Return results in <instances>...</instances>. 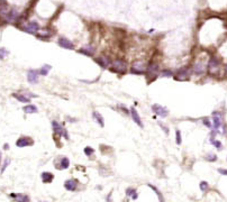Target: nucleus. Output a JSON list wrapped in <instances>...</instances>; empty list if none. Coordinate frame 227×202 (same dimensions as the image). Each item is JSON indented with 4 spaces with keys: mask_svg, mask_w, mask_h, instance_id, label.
I'll use <instances>...</instances> for the list:
<instances>
[{
    "mask_svg": "<svg viewBox=\"0 0 227 202\" xmlns=\"http://www.w3.org/2000/svg\"><path fill=\"white\" fill-rule=\"evenodd\" d=\"M220 60L218 57H216V56H212L210 57L209 61H208V64H207V70L209 72L211 75L216 76V75H219L220 73Z\"/></svg>",
    "mask_w": 227,
    "mask_h": 202,
    "instance_id": "nucleus-1",
    "label": "nucleus"
},
{
    "mask_svg": "<svg viewBox=\"0 0 227 202\" xmlns=\"http://www.w3.org/2000/svg\"><path fill=\"white\" fill-rule=\"evenodd\" d=\"M110 70L115 73H120L124 74L125 72L127 71V64L124 60L121 59H116L112 60L111 64H110Z\"/></svg>",
    "mask_w": 227,
    "mask_h": 202,
    "instance_id": "nucleus-2",
    "label": "nucleus"
},
{
    "mask_svg": "<svg viewBox=\"0 0 227 202\" xmlns=\"http://www.w3.org/2000/svg\"><path fill=\"white\" fill-rule=\"evenodd\" d=\"M21 29H23L24 32L28 33V34H33V35H35V34H37L39 30V23L35 21V20L27 21V23H25L23 25Z\"/></svg>",
    "mask_w": 227,
    "mask_h": 202,
    "instance_id": "nucleus-3",
    "label": "nucleus"
},
{
    "mask_svg": "<svg viewBox=\"0 0 227 202\" xmlns=\"http://www.w3.org/2000/svg\"><path fill=\"white\" fill-rule=\"evenodd\" d=\"M52 127H53L54 134L59 135V137L63 136V137H64L65 139H69V134H68V132H66V130H65V129L63 128L61 123H59L57 121H56V120H53V121H52Z\"/></svg>",
    "mask_w": 227,
    "mask_h": 202,
    "instance_id": "nucleus-4",
    "label": "nucleus"
},
{
    "mask_svg": "<svg viewBox=\"0 0 227 202\" xmlns=\"http://www.w3.org/2000/svg\"><path fill=\"white\" fill-rule=\"evenodd\" d=\"M145 70H146V67L142 61H135L130 66V72L133 74H144Z\"/></svg>",
    "mask_w": 227,
    "mask_h": 202,
    "instance_id": "nucleus-5",
    "label": "nucleus"
},
{
    "mask_svg": "<svg viewBox=\"0 0 227 202\" xmlns=\"http://www.w3.org/2000/svg\"><path fill=\"white\" fill-rule=\"evenodd\" d=\"M152 111L154 112L155 114H157V116H160V117L162 118H165L169 116V110L165 107H163V105H157V103H155V105H152Z\"/></svg>",
    "mask_w": 227,
    "mask_h": 202,
    "instance_id": "nucleus-6",
    "label": "nucleus"
},
{
    "mask_svg": "<svg viewBox=\"0 0 227 202\" xmlns=\"http://www.w3.org/2000/svg\"><path fill=\"white\" fill-rule=\"evenodd\" d=\"M206 70H207V64L204 63L202 61L196 62L195 64H193V67H192V72L195 74H197V75H202V74H205Z\"/></svg>",
    "mask_w": 227,
    "mask_h": 202,
    "instance_id": "nucleus-7",
    "label": "nucleus"
},
{
    "mask_svg": "<svg viewBox=\"0 0 227 202\" xmlns=\"http://www.w3.org/2000/svg\"><path fill=\"white\" fill-rule=\"evenodd\" d=\"M57 44H59V46L64 48V50H74V44L70 39L65 37H60L57 39Z\"/></svg>",
    "mask_w": 227,
    "mask_h": 202,
    "instance_id": "nucleus-8",
    "label": "nucleus"
},
{
    "mask_svg": "<svg viewBox=\"0 0 227 202\" xmlns=\"http://www.w3.org/2000/svg\"><path fill=\"white\" fill-rule=\"evenodd\" d=\"M39 71L37 70H30L27 72V81L32 84L34 83H37L39 82Z\"/></svg>",
    "mask_w": 227,
    "mask_h": 202,
    "instance_id": "nucleus-9",
    "label": "nucleus"
},
{
    "mask_svg": "<svg viewBox=\"0 0 227 202\" xmlns=\"http://www.w3.org/2000/svg\"><path fill=\"white\" fill-rule=\"evenodd\" d=\"M33 144H34V141H33L32 138L30 137H20L18 138L17 141H16V146L17 147H20V148H23V147H27V146H32Z\"/></svg>",
    "mask_w": 227,
    "mask_h": 202,
    "instance_id": "nucleus-10",
    "label": "nucleus"
},
{
    "mask_svg": "<svg viewBox=\"0 0 227 202\" xmlns=\"http://www.w3.org/2000/svg\"><path fill=\"white\" fill-rule=\"evenodd\" d=\"M94 61H96V63H97L99 66L102 67V69H106V67L110 66V64H111V61H110L107 56H99V57H96Z\"/></svg>",
    "mask_w": 227,
    "mask_h": 202,
    "instance_id": "nucleus-11",
    "label": "nucleus"
},
{
    "mask_svg": "<svg viewBox=\"0 0 227 202\" xmlns=\"http://www.w3.org/2000/svg\"><path fill=\"white\" fill-rule=\"evenodd\" d=\"M189 74H190V71H189L188 67H182V69L178 71L174 78L178 80H187L189 78Z\"/></svg>",
    "mask_w": 227,
    "mask_h": 202,
    "instance_id": "nucleus-12",
    "label": "nucleus"
},
{
    "mask_svg": "<svg viewBox=\"0 0 227 202\" xmlns=\"http://www.w3.org/2000/svg\"><path fill=\"white\" fill-rule=\"evenodd\" d=\"M94 52H96V50H94V47L91 46V45H86V46L81 47L79 50V53H81V54H83V55L86 56H93Z\"/></svg>",
    "mask_w": 227,
    "mask_h": 202,
    "instance_id": "nucleus-13",
    "label": "nucleus"
},
{
    "mask_svg": "<svg viewBox=\"0 0 227 202\" xmlns=\"http://www.w3.org/2000/svg\"><path fill=\"white\" fill-rule=\"evenodd\" d=\"M130 116H132V119L133 121L136 123V125H138L141 128H143V123H142L141 117H139V114H137L135 108H130Z\"/></svg>",
    "mask_w": 227,
    "mask_h": 202,
    "instance_id": "nucleus-14",
    "label": "nucleus"
},
{
    "mask_svg": "<svg viewBox=\"0 0 227 202\" xmlns=\"http://www.w3.org/2000/svg\"><path fill=\"white\" fill-rule=\"evenodd\" d=\"M77 186H78V182H77V180H74V179L68 180V181H65V183H64V187L68 191H74L77 189Z\"/></svg>",
    "mask_w": 227,
    "mask_h": 202,
    "instance_id": "nucleus-15",
    "label": "nucleus"
},
{
    "mask_svg": "<svg viewBox=\"0 0 227 202\" xmlns=\"http://www.w3.org/2000/svg\"><path fill=\"white\" fill-rule=\"evenodd\" d=\"M146 71H148V73L157 75V72H159V64L155 63V62H151L150 64L148 65V67H146Z\"/></svg>",
    "mask_w": 227,
    "mask_h": 202,
    "instance_id": "nucleus-16",
    "label": "nucleus"
},
{
    "mask_svg": "<svg viewBox=\"0 0 227 202\" xmlns=\"http://www.w3.org/2000/svg\"><path fill=\"white\" fill-rule=\"evenodd\" d=\"M92 118H93L94 121H96V123H97L100 127L105 126V123H103V117L98 111H93V112H92Z\"/></svg>",
    "mask_w": 227,
    "mask_h": 202,
    "instance_id": "nucleus-17",
    "label": "nucleus"
},
{
    "mask_svg": "<svg viewBox=\"0 0 227 202\" xmlns=\"http://www.w3.org/2000/svg\"><path fill=\"white\" fill-rule=\"evenodd\" d=\"M42 181H43V183H51V182L53 181L54 179V175L52 174V173L50 172H43L42 173Z\"/></svg>",
    "mask_w": 227,
    "mask_h": 202,
    "instance_id": "nucleus-18",
    "label": "nucleus"
},
{
    "mask_svg": "<svg viewBox=\"0 0 227 202\" xmlns=\"http://www.w3.org/2000/svg\"><path fill=\"white\" fill-rule=\"evenodd\" d=\"M14 98L18 100V101H20L23 103H30V98H28L26 94H21V93H14L12 94Z\"/></svg>",
    "mask_w": 227,
    "mask_h": 202,
    "instance_id": "nucleus-19",
    "label": "nucleus"
},
{
    "mask_svg": "<svg viewBox=\"0 0 227 202\" xmlns=\"http://www.w3.org/2000/svg\"><path fill=\"white\" fill-rule=\"evenodd\" d=\"M23 110L26 114H36V112L39 111V109H37V107L36 105H25L23 108Z\"/></svg>",
    "mask_w": 227,
    "mask_h": 202,
    "instance_id": "nucleus-20",
    "label": "nucleus"
},
{
    "mask_svg": "<svg viewBox=\"0 0 227 202\" xmlns=\"http://www.w3.org/2000/svg\"><path fill=\"white\" fill-rule=\"evenodd\" d=\"M12 198H15L16 202H30V198L25 194H11Z\"/></svg>",
    "mask_w": 227,
    "mask_h": 202,
    "instance_id": "nucleus-21",
    "label": "nucleus"
},
{
    "mask_svg": "<svg viewBox=\"0 0 227 202\" xmlns=\"http://www.w3.org/2000/svg\"><path fill=\"white\" fill-rule=\"evenodd\" d=\"M69 165H70V161H69L68 157H62L61 159H60V168L61 170H65V168H68ZM57 167V168H59Z\"/></svg>",
    "mask_w": 227,
    "mask_h": 202,
    "instance_id": "nucleus-22",
    "label": "nucleus"
},
{
    "mask_svg": "<svg viewBox=\"0 0 227 202\" xmlns=\"http://www.w3.org/2000/svg\"><path fill=\"white\" fill-rule=\"evenodd\" d=\"M209 141H210V144H211V145H214V146H215L218 150H223V144H221V141H218V139H216L215 137H210Z\"/></svg>",
    "mask_w": 227,
    "mask_h": 202,
    "instance_id": "nucleus-23",
    "label": "nucleus"
},
{
    "mask_svg": "<svg viewBox=\"0 0 227 202\" xmlns=\"http://www.w3.org/2000/svg\"><path fill=\"white\" fill-rule=\"evenodd\" d=\"M51 65H48V64H44L43 66L39 69V74L41 75H43V76H46L47 74H48V72L51 71Z\"/></svg>",
    "mask_w": 227,
    "mask_h": 202,
    "instance_id": "nucleus-24",
    "label": "nucleus"
},
{
    "mask_svg": "<svg viewBox=\"0 0 227 202\" xmlns=\"http://www.w3.org/2000/svg\"><path fill=\"white\" fill-rule=\"evenodd\" d=\"M39 37L41 38V39H47L48 37H51L50 30H48V29H45V30H42V32H39Z\"/></svg>",
    "mask_w": 227,
    "mask_h": 202,
    "instance_id": "nucleus-25",
    "label": "nucleus"
},
{
    "mask_svg": "<svg viewBox=\"0 0 227 202\" xmlns=\"http://www.w3.org/2000/svg\"><path fill=\"white\" fill-rule=\"evenodd\" d=\"M160 76H162V78H171V76H173V72L170 70H162L160 72Z\"/></svg>",
    "mask_w": 227,
    "mask_h": 202,
    "instance_id": "nucleus-26",
    "label": "nucleus"
},
{
    "mask_svg": "<svg viewBox=\"0 0 227 202\" xmlns=\"http://www.w3.org/2000/svg\"><path fill=\"white\" fill-rule=\"evenodd\" d=\"M206 159L209 162H215V161H217V155L214 154V153H209V154H207L206 155Z\"/></svg>",
    "mask_w": 227,
    "mask_h": 202,
    "instance_id": "nucleus-27",
    "label": "nucleus"
},
{
    "mask_svg": "<svg viewBox=\"0 0 227 202\" xmlns=\"http://www.w3.org/2000/svg\"><path fill=\"white\" fill-rule=\"evenodd\" d=\"M8 54H9L8 50H6L5 47H1V48H0V60H3Z\"/></svg>",
    "mask_w": 227,
    "mask_h": 202,
    "instance_id": "nucleus-28",
    "label": "nucleus"
},
{
    "mask_svg": "<svg viewBox=\"0 0 227 202\" xmlns=\"http://www.w3.org/2000/svg\"><path fill=\"white\" fill-rule=\"evenodd\" d=\"M181 139H182V138H181V132L179 129H177V130H175V141H177L178 145H180L181 144Z\"/></svg>",
    "mask_w": 227,
    "mask_h": 202,
    "instance_id": "nucleus-29",
    "label": "nucleus"
},
{
    "mask_svg": "<svg viewBox=\"0 0 227 202\" xmlns=\"http://www.w3.org/2000/svg\"><path fill=\"white\" fill-rule=\"evenodd\" d=\"M202 123H204L205 126L208 127V128H210V129L212 128V123L209 118H204V119H202Z\"/></svg>",
    "mask_w": 227,
    "mask_h": 202,
    "instance_id": "nucleus-30",
    "label": "nucleus"
},
{
    "mask_svg": "<svg viewBox=\"0 0 227 202\" xmlns=\"http://www.w3.org/2000/svg\"><path fill=\"white\" fill-rule=\"evenodd\" d=\"M126 194H127V195H128V196L133 195L134 199H136V198H137V194H136V191L134 190V189H127Z\"/></svg>",
    "mask_w": 227,
    "mask_h": 202,
    "instance_id": "nucleus-31",
    "label": "nucleus"
},
{
    "mask_svg": "<svg viewBox=\"0 0 227 202\" xmlns=\"http://www.w3.org/2000/svg\"><path fill=\"white\" fill-rule=\"evenodd\" d=\"M94 150L93 148H91L90 146H87L86 148H84V154H86L87 156H91L92 154H93Z\"/></svg>",
    "mask_w": 227,
    "mask_h": 202,
    "instance_id": "nucleus-32",
    "label": "nucleus"
},
{
    "mask_svg": "<svg viewBox=\"0 0 227 202\" xmlns=\"http://www.w3.org/2000/svg\"><path fill=\"white\" fill-rule=\"evenodd\" d=\"M199 187H200V190L202 191V192H205V191L208 189V183H207L206 181L200 182V185H199Z\"/></svg>",
    "mask_w": 227,
    "mask_h": 202,
    "instance_id": "nucleus-33",
    "label": "nucleus"
},
{
    "mask_svg": "<svg viewBox=\"0 0 227 202\" xmlns=\"http://www.w3.org/2000/svg\"><path fill=\"white\" fill-rule=\"evenodd\" d=\"M9 164H10V158H6V161H5V163H3L2 168H1V172H3V171L6 170V167L8 166Z\"/></svg>",
    "mask_w": 227,
    "mask_h": 202,
    "instance_id": "nucleus-34",
    "label": "nucleus"
},
{
    "mask_svg": "<svg viewBox=\"0 0 227 202\" xmlns=\"http://www.w3.org/2000/svg\"><path fill=\"white\" fill-rule=\"evenodd\" d=\"M150 186L152 187V189H153V190L155 191V192H157V195L160 196V201L163 202V198H162V195H161V193H160V191H159V190H157V187H154L153 185H150Z\"/></svg>",
    "mask_w": 227,
    "mask_h": 202,
    "instance_id": "nucleus-35",
    "label": "nucleus"
},
{
    "mask_svg": "<svg viewBox=\"0 0 227 202\" xmlns=\"http://www.w3.org/2000/svg\"><path fill=\"white\" fill-rule=\"evenodd\" d=\"M159 125H160V127L163 129V132H164L166 135H169V128H168V127H165L164 125H163V123H159Z\"/></svg>",
    "mask_w": 227,
    "mask_h": 202,
    "instance_id": "nucleus-36",
    "label": "nucleus"
},
{
    "mask_svg": "<svg viewBox=\"0 0 227 202\" xmlns=\"http://www.w3.org/2000/svg\"><path fill=\"white\" fill-rule=\"evenodd\" d=\"M218 173L219 174H221V175L227 176V170L226 168H218Z\"/></svg>",
    "mask_w": 227,
    "mask_h": 202,
    "instance_id": "nucleus-37",
    "label": "nucleus"
},
{
    "mask_svg": "<svg viewBox=\"0 0 227 202\" xmlns=\"http://www.w3.org/2000/svg\"><path fill=\"white\" fill-rule=\"evenodd\" d=\"M223 70H224V74L225 75H227V64L224 65V67H223Z\"/></svg>",
    "mask_w": 227,
    "mask_h": 202,
    "instance_id": "nucleus-38",
    "label": "nucleus"
},
{
    "mask_svg": "<svg viewBox=\"0 0 227 202\" xmlns=\"http://www.w3.org/2000/svg\"><path fill=\"white\" fill-rule=\"evenodd\" d=\"M8 147H9L8 144H5V145H3V148H5V150H8Z\"/></svg>",
    "mask_w": 227,
    "mask_h": 202,
    "instance_id": "nucleus-39",
    "label": "nucleus"
},
{
    "mask_svg": "<svg viewBox=\"0 0 227 202\" xmlns=\"http://www.w3.org/2000/svg\"><path fill=\"white\" fill-rule=\"evenodd\" d=\"M0 162H1V152H0Z\"/></svg>",
    "mask_w": 227,
    "mask_h": 202,
    "instance_id": "nucleus-40",
    "label": "nucleus"
}]
</instances>
